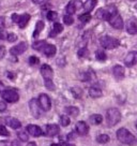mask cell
I'll return each instance as SVG.
<instances>
[{
  "label": "cell",
  "mask_w": 137,
  "mask_h": 146,
  "mask_svg": "<svg viewBox=\"0 0 137 146\" xmlns=\"http://www.w3.org/2000/svg\"><path fill=\"white\" fill-rule=\"evenodd\" d=\"M27 132L32 135V137H42L43 135V131L40 127H38L37 125H28L27 126Z\"/></svg>",
  "instance_id": "9a60e30c"
},
{
  "label": "cell",
  "mask_w": 137,
  "mask_h": 146,
  "mask_svg": "<svg viewBox=\"0 0 137 146\" xmlns=\"http://www.w3.org/2000/svg\"><path fill=\"white\" fill-rule=\"evenodd\" d=\"M135 9L137 10V3H136V5H135Z\"/></svg>",
  "instance_id": "db71d44e"
},
{
  "label": "cell",
  "mask_w": 137,
  "mask_h": 146,
  "mask_svg": "<svg viewBox=\"0 0 137 146\" xmlns=\"http://www.w3.org/2000/svg\"><path fill=\"white\" fill-rule=\"evenodd\" d=\"M39 103H40V106L43 111H49L50 108H51V101H50V98L45 94H41L39 96Z\"/></svg>",
  "instance_id": "30bf717a"
},
{
  "label": "cell",
  "mask_w": 137,
  "mask_h": 146,
  "mask_svg": "<svg viewBox=\"0 0 137 146\" xmlns=\"http://www.w3.org/2000/svg\"><path fill=\"white\" fill-rule=\"evenodd\" d=\"M2 99L9 103H15L19 100V95L18 92L14 89H5L3 90V92L1 94Z\"/></svg>",
  "instance_id": "5b68a950"
},
{
  "label": "cell",
  "mask_w": 137,
  "mask_h": 146,
  "mask_svg": "<svg viewBox=\"0 0 137 146\" xmlns=\"http://www.w3.org/2000/svg\"><path fill=\"white\" fill-rule=\"evenodd\" d=\"M113 73H114V76L117 80H122L125 75V71H124V68L120 64H116L114 68H113Z\"/></svg>",
  "instance_id": "ac0fdd59"
},
{
  "label": "cell",
  "mask_w": 137,
  "mask_h": 146,
  "mask_svg": "<svg viewBox=\"0 0 137 146\" xmlns=\"http://www.w3.org/2000/svg\"><path fill=\"white\" fill-rule=\"evenodd\" d=\"M78 18H79V21H80L82 23H88V22H90V19H91V15L89 14V12H86V13L79 15Z\"/></svg>",
  "instance_id": "4dcf8cb0"
},
{
  "label": "cell",
  "mask_w": 137,
  "mask_h": 146,
  "mask_svg": "<svg viewBox=\"0 0 137 146\" xmlns=\"http://www.w3.org/2000/svg\"><path fill=\"white\" fill-rule=\"evenodd\" d=\"M60 132V128L58 125L56 123H50V125H47L45 128V134L46 137H56L57 134H59Z\"/></svg>",
  "instance_id": "4fadbf2b"
},
{
  "label": "cell",
  "mask_w": 137,
  "mask_h": 146,
  "mask_svg": "<svg viewBox=\"0 0 137 146\" xmlns=\"http://www.w3.org/2000/svg\"><path fill=\"white\" fill-rule=\"evenodd\" d=\"M71 92H72V95L76 99H79L82 96V88H79V87H73V88H71Z\"/></svg>",
  "instance_id": "f1b7e54d"
},
{
  "label": "cell",
  "mask_w": 137,
  "mask_h": 146,
  "mask_svg": "<svg viewBox=\"0 0 137 146\" xmlns=\"http://www.w3.org/2000/svg\"><path fill=\"white\" fill-rule=\"evenodd\" d=\"M44 22L43 21H39L36 25V29H34V31H33V38H38V36L41 33V31L44 29Z\"/></svg>",
  "instance_id": "d4e9b609"
},
{
  "label": "cell",
  "mask_w": 137,
  "mask_h": 146,
  "mask_svg": "<svg viewBox=\"0 0 137 146\" xmlns=\"http://www.w3.org/2000/svg\"><path fill=\"white\" fill-rule=\"evenodd\" d=\"M65 113L70 116H73V117H76L79 114V110L76 106H68L65 108Z\"/></svg>",
  "instance_id": "484cf974"
},
{
  "label": "cell",
  "mask_w": 137,
  "mask_h": 146,
  "mask_svg": "<svg viewBox=\"0 0 137 146\" xmlns=\"http://www.w3.org/2000/svg\"><path fill=\"white\" fill-rule=\"evenodd\" d=\"M17 135H18L19 140L22 142H27L29 140V135H27V133L25 132V131H20V132L17 133Z\"/></svg>",
  "instance_id": "8d00e7d4"
},
{
  "label": "cell",
  "mask_w": 137,
  "mask_h": 146,
  "mask_svg": "<svg viewBox=\"0 0 137 146\" xmlns=\"http://www.w3.org/2000/svg\"><path fill=\"white\" fill-rule=\"evenodd\" d=\"M62 30H63V26L59 23H55L54 24V27H53V30H51L49 33V36H51V38H54V36H56L57 35H59L60 32H62Z\"/></svg>",
  "instance_id": "603a6c76"
},
{
  "label": "cell",
  "mask_w": 137,
  "mask_h": 146,
  "mask_svg": "<svg viewBox=\"0 0 137 146\" xmlns=\"http://www.w3.org/2000/svg\"><path fill=\"white\" fill-rule=\"evenodd\" d=\"M5 123L12 129H15V130L22 128V123L17 118H13V117H7L5 118Z\"/></svg>",
  "instance_id": "ffe728a7"
},
{
  "label": "cell",
  "mask_w": 137,
  "mask_h": 146,
  "mask_svg": "<svg viewBox=\"0 0 137 146\" xmlns=\"http://www.w3.org/2000/svg\"><path fill=\"white\" fill-rule=\"evenodd\" d=\"M7 110V103L5 101H0V112H5Z\"/></svg>",
  "instance_id": "7bdbcfd3"
},
{
  "label": "cell",
  "mask_w": 137,
  "mask_h": 146,
  "mask_svg": "<svg viewBox=\"0 0 137 146\" xmlns=\"http://www.w3.org/2000/svg\"><path fill=\"white\" fill-rule=\"evenodd\" d=\"M121 120V113L118 109H111L107 110L106 112V123L108 127H114Z\"/></svg>",
  "instance_id": "3957f363"
},
{
  "label": "cell",
  "mask_w": 137,
  "mask_h": 146,
  "mask_svg": "<svg viewBox=\"0 0 137 146\" xmlns=\"http://www.w3.org/2000/svg\"><path fill=\"white\" fill-rule=\"evenodd\" d=\"M67 146H75L74 144H70V143H68V144H65Z\"/></svg>",
  "instance_id": "f5cc1de1"
},
{
  "label": "cell",
  "mask_w": 137,
  "mask_h": 146,
  "mask_svg": "<svg viewBox=\"0 0 137 146\" xmlns=\"http://www.w3.org/2000/svg\"><path fill=\"white\" fill-rule=\"evenodd\" d=\"M3 90H5V85H3V83L0 82V95L3 92Z\"/></svg>",
  "instance_id": "c3c4849f"
},
{
  "label": "cell",
  "mask_w": 137,
  "mask_h": 146,
  "mask_svg": "<svg viewBox=\"0 0 137 146\" xmlns=\"http://www.w3.org/2000/svg\"><path fill=\"white\" fill-rule=\"evenodd\" d=\"M0 146H13V142L0 141Z\"/></svg>",
  "instance_id": "ee69618b"
},
{
  "label": "cell",
  "mask_w": 137,
  "mask_h": 146,
  "mask_svg": "<svg viewBox=\"0 0 137 146\" xmlns=\"http://www.w3.org/2000/svg\"><path fill=\"white\" fill-rule=\"evenodd\" d=\"M5 27V18L3 16H0V29H3Z\"/></svg>",
  "instance_id": "f6af8a7d"
},
{
  "label": "cell",
  "mask_w": 137,
  "mask_h": 146,
  "mask_svg": "<svg viewBox=\"0 0 137 146\" xmlns=\"http://www.w3.org/2000/svg\"><path fill=\"white\" fill-rule=\"evenodd\" d=\"M3 39H5V33L0 32V40H3Z\"/></svg>",
  "instance_id": "816d5d0a"
},
{
  "label": "cell",
  "mask_w": 137,
  "mask_h": 146,
  "mask_svg": "<svg viewBox=\"0 0 137 146\" xmlns=\"http://www.w3.org/2000/svg\"><path fill=\"white\" fill-rule=\"evenodd\" d=\"M10 132L8 131V129L3 126V125H0V137H9Z\"/></svg>",
  "instance_id": "74e56055"
},
{
  "label": "cell",
  "mask_w": 137,
  "mask_h": 146,
  "mask_svg": "<svg viewBox=\"0 0 137 146\" xmlns=\"http://www.w3.org/2000/svg\"><path fill=\"white\" fill-rule=\"evenodd\" d=\"M63 22L65 25H68V26H70V25H72V24L74 23V19H73V16L72 15H64L63 16Z\"/></svg>",
  "instance_id": "e575fe53"
},
{
  "label": "cell",
  "mask_w": 137,
  "mask_h": 146,
  "mask_svg": "<svg viewBox=\"0 0 137 146\" xmlns=\"http://www.w3.org/2000/svg\"><path fill=\"white\" fill-rule=\"evenodd\" d=\"M125 29L130 35H136L137 33V18L131 17L126 21L125 24Z\"/></svg>",
  "instance_id": "7c38bea8"
},
{
  "label": "cell",
  "mask_w": 137,
  "mask_h": 146,
  "mask_svg": "<svg viewBox=\"0 0 137 146\" xmlns=\"http://www.w3.org/2000/svg\"><path fill=\"white\" fill-rule=\"evenodd\" d=\"M109 24L111 25V27L116 28V29H122L123 28V19H122V17L120 16V15H115L114 17L111 18L109 21Z\"/></svg>",
  "instance_id": "e0dca14e"
},
{
  "label": "cell",
  "mask_w": 137,
  "mask_h": 146,
  "mask_svg": "<svg viewBox=\"0 0 137 146\" xmlns=\"http://www.w3.org/2000/svg\"><path fill=\"white\" fill-rule=\"evenodd\" d=\"M89 121L90 123L92 125H99L103 121V117H102V115L100 114H92L90 117H89Z\"/></svg>",
  "instance_id": "cb8c5ba5"
},
{
  "label": "cell",
  "mask_w": 137,
  "mask_h": 146,
  "mask_svg": "<svg viewBox=\"0 0 137 146\" xmlns=\"http://www.w3.org/2000/svg\"><path fill=\"white\" fill-rule=\"evenodd\" d=\"M44 83H45V87L48 90H55V84L53 81H44Z\"/></svg>",
  "instance_id": "f35d334b"
},
{
  "label": "cell",
  "mask_w": 137,
  "mask_h": 146,
  "mask_svg": "<svg viewBox=\"0 0 137 146\" xmlns=\"http://www.w3.org/2000/svg\"><path fill=\"white\" fill-rule=\"evenodd\" d=\"M76 132L79 135H87L89 132V126L87 125L86 121H78L76 123Z\"/></svg>",
  "instance_id": "2e32d148"
},
{
  "label": "cell",
  "mask_w": 137,
  "mask_h": 146,
  "mask_svg": "<svg viewBox=\"0 0 137 146\" xmlns=\"http://www.w3.org/2000/svg\"><path fill=\"white\" fill-rule=\"evenodd\" d=\"M117 14H118L117 8L115 5H107L106 8H102V9L99 10L96 12V16L97 18L103 19V21H108L109 22L110 19L114 17L115 15H117Z\"/></svg>",
  "instance_id": "6da1fadb"
},
{
  "label": "cell",
  "mask_w": 137,
  "mask_h": 146,
  "mask_svg": "<svg viewBox=\"0 0 137 146\" xmlns=\"http://www.w3.org/2000/svg\"><path fill=\"white\" fill-rule=\"evenodd\" d=\"M32 1H33L34 5H42V3H45L49 0H32Z\"/></svg>",
  "instance_id": "bcb514c9"
},
{
  "label": "cell",
  "mask_w": 137,
  "mask_h": 146,
  "mask_svg": "<svg viewBox=\"0 0 137 146\" xmlns=\"http://www.w3.org/2000/svg\"><path fill=\"white\" fill-rule=\"evenodd\" d=\"M96 3H97V0H87V1H85L82 7L86 10V12H91L92 10L96 8Z\"/></svg>",
  "instance_id": "7402d4cb"
},
{
  "label": "cell",
  "mask_w": 137,
  "mask_h": 146,
  "mask_svg": "<svg viewBox=\"0 0 137 146\" xmlns=\"http://www.w3.org/2000/svg\"><path fill=\"white\" fill-rule=\"evenodd\" d=\"M45 45H46V42L44 41V40H41V41H36V42H34V43L32 44V47H33L34 50L42 52Z\"/></svg>",
  "instance_id": "4316f807"
},
{
  "label": "cell",
  "mask_w": 137,
  "mask_h": 146,
  "mask_svg": "<svg viewBox=\"0 0 137 146\" xmlns=\"http://www.w3.org/2000/svg\"><path fill=\"white\" fill-rule=\"evenodd\" d=\"M60 123L63 127L68 126L70 125V118H68V116H67V115H61L60 116Z\"/></svg>",
  "instance_id": "836d02e7"
},
{
  "label": "cell",
  "mask_w": 137,
  "mask_h": 146,
  "mask_svg": "<svg viewBox=\"0 0 137 146\" xmlns=\"http://www.w3.org/2000/svg\"><path fill=\"white\" fill-rule=\"evenodd\" d=\"M47 18L49 19V21H51V22H54V21H56L57 19V17H58V13L56 12V11H49L48 13H47Z\"/></svg>",
  "instance_id": "d590c367"
},
{
  "label": "cell",
  "mask_w": 137,
  "mask_h": 146,
  "mask_svg": "<svg viewBox=\"0 0 137 146\" xmlns=\"http://www.w3.org/2000/svg\"><path fill=\"white\" fill-rule=\"evenodd\" d=\"M40 103L39 100L37 99H31L29 101V110H30V113L32 114V116L34 118H39L41 116V111H40Z\"/></svg>",
  "instance_id": "52a82bcc"
},
{
  "label": "cell",
  "mask_w": 137,
  "mask_h": 146,
  "mask_svg": "<svg viewBox=\"0 0 137 146\" xmlns=\"http://www.w3.org/2000/svg\"><path fill=\"white\" fill-rule=\"evenodd\" d=\"M50 146H63V144L62 143H53Z\"/></svg>",
  "instance_id": "f907efd6"
},
{
  "label": "cell",
  "mask_w": 137,
  "mask_h": 146,
  "mask_svg": "<svg viewBox=\"0 0 137 146\" xmlns=\"http://www.w3.org/2000/svg\"><path fill=\"white\" fill-rule=\"evenodd\" d=\"M102 95H103V92L99 87L92 86L89 88V96L92 98H100V97H102Z\"/></svg>",
  "instance_id": "44dd1931"
},
{
  "label": "cell",
  "mask_w": 137,
  "mask_h": 146,
  "mask_svg": "<svg viewBox=\"0 0 137 146\" xmlns=\"http://www.w3.org/2000/svg\"><path fill=\"white\" fill-rule=\"evenodd\" d=\"M96 58L99 61H105L106 59H107V55H106V53L104 52V50H96Z\"/></svg>",
  "instance_id": "83f0119b"
},
{
  "label": "cell",
  "mask_w": 137,
  "mask_h": 146,
  "mask_svg": "<svg viewBox=\"0 0 137 146\" xmlns=\"http://www.w3.org/2000/svg\"><path fill=\"white\" fill-rule=\"evenodd\" d=\"M39 62H40V59L38 57H36V56H30L29 57V64H31V66H36Z\"/></svg>",
  "instance_id": "ab89813d"
},
{
  "label": "cell",
  "mask_w": 137,
  "mask_h": 146,
  "mask_svg": "<svg viewBox=\"0 0 137 146\" xmlns=\"http://www.w3.org/2000/svg\"><path fill=\"white\" fill-rule=\"evenodd\" d=\"M27 146H38V145L36 142H29V143L27 144Z\"/></svg>",
  "instance_id": "681fc988"
},
{
  "label": "cell",
  "mask_w": 137,
  "mask_h": 146,
  "mask_svg": "<svg viewBox=\"0 0 137 146\" xmlns=\"http://www.w3.org/2000/svg\"><path fill=\"white\" fill-rule=\"evenodd\" d=\"M117 139L121 143L126 144V145H134L135 142H136L134 135L125 128H120L117 131Z\"/></svg>",
  "instance_id": "7a4b0ae2"
},
{
  "label": "cell",
  "mask_w": 137,
  "mask_h": 146,
  "mask_svg": "<svg viewBox=\"0 0 137 146\" xmlns=\"http://www.w3.org/2000/svg\"><path fill=\"white\" fill-rule=\"evenodd\" d=\"M100 44L106 50H114L116 47H118L120 42H119L118 39H116L114 36H103L100 39Z\"/></svg>",
  "instance_id": "277c9868"
},
{
  "label": "cell",
  "mask_w": 137,
  "mask_h": 146,
  "mask_svg": "<svg viewBox=\"0 0 137 146\" xmlns=\"http://www.w3.org/2000/svg\"><path fill=\"white\" fill-rule=\"evenodd\" d=\"M5 56V47L2 45H0V60L2 59Z\"/></svg>",
  "instance_id": "b9f144b4"
},
{
  "label": "cell",
  "mask_w": 137,
  "mask_h": 146,
  "mask_svg": "<svg viewBox=\"0 0 137 146\" xmlns=\"http://www.w3.org/2000/svg\"><path fill=\"white\" fill-rule=\"evenodd\" d=\"M40 71H41V74L43 78H44V81H53V76H54V71H53V69L50 67L49 64H42L41 69H40Z\"/></svg>",
  "instance_id": "9c48e42d"
},
{
  "label": "cell",
  "mask_w": 137,
  "mask_h": 146,
  "mask_svg": "<svg viewBox=\"0 0 137 146\" xmlns=\"http://www.w3.org/2000/svg\"><path fill=\"white\" fill-rule=\"evenodd\" d=\"M12 21L18 24V26L20 28H25L30 21V15L27 13L23 14V15H18V14L14 13L12 15Z\"/></svg>",
  "instance_id": "8992f818"
},
{
  "label": "cell",
  "mask_w": 137,
  "mask_h": 146,
  "mask_svg": "<svg viewBox=\"0 0 137 146\" xmlns=\"http://www.w3.org/2000/svg\"><path fill=\"white\" fill-rule=\"evenodd\" d=\"M75 135H76V133L74 132V131H73V132H70V133H68V140H74V139L76 137Z\"/></svg>",
  "instance_id": "7dc6e473"
},
{
  "label": "cell",
  "mask_w": 137,
  "mask_h": 146,
  "mask_svg": "<svg viewBox=\"0 0 137 146\" xmlns=\"http://www.w3.org/2000/svg\"><path fill=\"white\" fill-rule=\"evenodd\" d=\"M88 54H89V52H88L87 47H80L79 50H78V57L79 58H85V57H87Z\"/></svg>",
  "instance_id": "1f68e13d"
},
{
  "label": "cell",
  "mask_w": 137,
  "mask_h": 146,
  "mask_svg": "<svg viewBox=\"0 0 137 146\" xmlns=\"http://www.w3.org/2000/svg\"><path fill=\"white\" fill-rule=\"evenodd\" d=\"M110 140L109 135H107V134H101L99 137H96V142L97 143H100V144H105V143H108Z\"/></svg>",
  "instance_id": "f546056e"
},
{
  "label": "cell",
  "mask_w": 137,
  "mask_h": 146,
  "mask_svg": "<svg viewBox=\"0 0 137 146\" xmlns=\"http://www.w3.org/2000/svg\"><path fill=\"white\" fill-rule=\"evenodd\" d=\"M56 52H57V48L54 44H49V43H46V45L44 46V48L42 50V53H44L45 56L47 57H53L56 55Z\"/></svg>",
  "instance_id": "d6986e66"
},
{
  "label": "cell",
  "mask_w": 137,
  "mask_h": 146,
  "mask_svg": "<svg viewBox=\"0 0 137 146\" xmlns=\"http://www.w3.org/2000/svg\"><path fill=\"white\" fill-rule=\"evenodd\" d=\"M136 127H137V123H136Z\"/></svg>",
  "instance_id": "11a10c76"
},
{
  "label": "cell",
  "mask_w": 137,
  "mask_h": 146,
  "mask_svg": "<svg viewBox=\"0 0 137 146\" xmlns=\"http://www.w3.org/2000/svg\"><path fill=\"white\" fill-rule=\"evenodd\" d=\"M82 3L80 0H71L67 5V8H65V11L68 15H73L77 10H79L82 7Z\"/></svg>",
  "instance_id": "ba28073f"
},
{
  "label": "cell",
  "mask_w": 137,
  "mask_h": 146,
  "mask_svg": "<svg viewBox=\"0 0 137 146\" xmlns=\"http://www.w3.org/2000/svg\"><path fill=\"white\" fill-rule=\"evenodd\" d=\"M137 64V52H130L125 58H124V64L126 67H133Z\"/></svg>",
  "instance_id": "5bb4252c"
},
{
  "label": "cell",
  "mask_w": 137,
  "mask_h": 146,
  "mask_svg": "<svg viewBox=\"0 0 137 146\" xmlns=\"http://www.w3.org/2000/svg\"><path fill=\"white\" fill-rule=\"evenodd\" d=\"M7 39H8L9 42H15L17 40V36H16L15 33H9V35L7 36Z\"/></svg>",
  "instance_id": "60d3db41"
},
{
  "label": "cell",
  "mask_w": 137,
  "mask_h": 146,
  "mask_svg": "<svg viewBox=\"0 0 137 146\" xmlns=\"http://www.w3.org/2000/svg\"><path fill=\"white\" fill-rule=\"evenodd\" d=\"M27 50H28L27 43H26V42H20V43L17 44V45L11 47L10 53H11L12 55H14V56H17V55H22L23 53H25Z\"/></svg>",
  "instance_id": "8fae6325"
},
{
  "label": "cell",
  "mask_w": 137,
  "mask_h": 146,
  "mask_svg": "<svg viewBox=\"0 0 137 146\" xmlns=\"http://www.w3.org/2000/svg\"><path fill=\"white\" fill-rule=\"evenodd\" d=\"M91 74H93V73L91 72V71H87V72H82V74H80V80L82 81H90V80H92L91 78Z\"/></svg>",
  "instance_id": "d6a6232c"
}]
</instances>
